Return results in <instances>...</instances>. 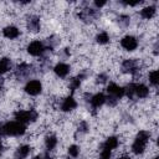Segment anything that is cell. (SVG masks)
I'll return each mask as SVG.
<instances>
[{
  "instance_id": "cell-6",
  "label": "cell",
  "mask_w": 159,
  "mask_h": 159,
  "mask_svg": "<svg viewBox=\"0 0 159 159\" xmlns=\"http://www.w3.org/2000/svg\"><path fill=\"white\" fill-rule=\"evenodd\" d=\"M120 47L127 52H134L139 47V40L134 35H124L119 41Z\"/></svg>"
},
{
  "instance_id": "cell-22",
  "label": "cell",
  "mask_w": 159,
  "mask_h": 159,
  "mask_svg": "<svg viewBox=\"0 0 159 159\" xmlns=\"http://www.w3.org/2000/svg\"><path fill=\"white\" fill-rule=\"evenodd\" d=\"M97 159H112V150L101 147L99 153H98V158H97Z\"/></svg>"
},
{
  "instance_id": "cell-21",
  "label": "cell",
  "mask_w": 159,
  "mask_h": 159,
  "mask_svg": "<svg viewBox=\"0 0 159 159\" xmlns=\"http://www.w3.org/2000/svg\"><path fill=\"white\" fill-rule=\"evenodd\" d=\"M81 154V147L78 144H70L67 147V155L73 158V159H77Z\"/></svg>"
},
{
  "instance_id": "cell-9",
  "label": "cell",
  "mask_w": 159,
  "mask_h": 159,
  "mask_svg": "<svg viewBox=\"0 0 159 159\" xmlns=\"http://www.w3.org/2000/svg\"><path fill=\"white\" fill-rule=\"evenodd\" d=\"M77 107H78V102L72 94H67L60 102V111L63 113H70V112L75 111Z\"/></svg>"
},
{
  "instance_id": "cell-13",
  "label": "cell",
  "mask_w": 159,
  "mask_h": 159,
  "mask_svg": "<svg viewBox=\"0 0 159 159\" xmlns=\"http://www.w3.org/2000/svg\"><path fill=\"white\" fill-rule=\"evenodd\" d=\"M1 34L6 40H11L12 41V40H17L21 36V30H20L19 26L10 24V25H6L5 27H2Z\"/></svg>"
},
{
  "instance_id": "cell-19",
  "label": "cell",
  "mask_w": 159,
  "mask_h": 159,
  "mask_svg": "<svg viewBox=\"0 0 159 159\" xmlns=\"http://www.w3.org/2000/svg\"><path fill=\"white\" fill-rule=\"evenodd\" d=\"M94 40H96V42H97L98 45L104 46V45H107V43H109V42H111V35H109V32H108V31L102 30V31H98V32L96 34Z\"/></svg>"
},
{
  "instance_id": "cell-16",
  "label": "cell",
  "mask_w": 159,
  "mask_h": 159,
  "mask_svg": "<svg viewBox=\"0 0 159 159\" xmlns=\"http://www.w3.org/2000/svg\"><path fill=\"white\" fill-rule=\"evenodd\" d=\"M155 15H157V6L153 5V4H149V5L143 6V7L140 9V11H139L140 19L147 20V21L153 20V19L155 17Z\"/></svg>"
},
{
  "instance_id": "cell-2",
  "label": "cell",
  "mask_w": 159,
  "mask_h": 159,
  "mask_svg": "<svg viewBox=\"0 0 159 159\" xmlns=\"http://www.w3.org/2000/svg\"><path fill=\"white\" fill-rule=\"evenodd\" d=\"M150 139H152L150 130H145V129L138 130L133 139V143L130 145V153L137 157L143 155L147 152V147L150 143Z\"/></svg>"
},
{
  "instance_id": "cell-7",
  "label": "cell",
  "mask_w": 159,
  "mask_h": 159,
  "mask_svg": "<svg viewBox=\"0 0 159 159\" xmlns=\"http://www.w3.org/2000/svg\"><path fill=\"white\" fill-rule=\"evenodd\" d=\"M106 92H107L106 96L114 98L117 101H120L124 97V88H123V86L118 84L117 82H108L106 84Z\"/></svg>"
},
{
  "instance_id": "cell-4",
  "label": "cell",
  "mask_w": 159,
  "mask_h": 159,
  "mask_svg": "<svg viewBox=\"0 0 159 159\" xmlns=\"http://www.w3.org/2000/svg\"><path fill=\"white\" fill-rule=\"evenodd\" d=\"M26 52L32 56V57H42L46 52H47V48H46V45L43 41L41 40H32L27 43L26 46Z\"/></svg>"
},
{
  "instance_id": "cell-12",
  "label": "cell",
  "mask_w": 159,
  "mask_h": 159,
  "mask_svg": "<svg viewBox=\"0 0 159 159\" xmlns=\"http://www.w3.org/2000/svg\"><path fill=\"white\" fill-rule=\"evenodd\" d=\"M52 71H53V75L57 77V78H61V80H65L70 73H71V66L63 61H58L53 67H52Z\"/></svg>"
},
{
  "instance_id": "cell-20",
  "label": "cell",
  "mask_w": 159,
  "mask_h": 159,
  "mask_svg": "<svg viewBox=\"0 0 159 159\" xmlns=\"http://www.w3.org/2000/svg\"><path fill=\"white\" fill-rule=\"evenodd\" d=\"M147 80L149 82V86L154 87V89H157L158 84H159V73H158V70L157 68H152L148 75H147Z\"/></svg>"
},
{
  "instance_id": "cell-10",
  "label": "cell",
  "mask_w": 159,
  "mask_h": 159,
  "mask_svg": "<svg viewBox=\"0 0 159 159\" xmlns=\"http://www.w3.org/2000/svg\"><path fill=\"white\" fill-rule=\"evenodd\" d=\"M106 98H107L106 97V93H103V92H96V93H93V94L89 96V98H88L87 102H88L91 109L97 111L102 106L106 104Z\"/></svg>"
},
{
  "instance_id": "cell-18",
  "label": "cell",
  "mask_w": 159,
  "mask_h": 159,
  "mask_svg": "<svg viewBox=\"0 0 159 159\" xmlns=\"http://www.w3.org/2000/svg\"><path fill=\"white\" fill-rule=\"evenodd\" d=\"M12 68V61L10 57L7 56H2L0 57V76L6 75L7 72H10Z\"/></svg>"
},
{
  "instance_id": "cell-15",
  "label": "cell",
  "mask_w": 159,
  "mask_h": 159,
  "mask_svg": "<svg viewBox=\"0 0 159 159\" xmlns=\"http://www.w3.org/2000/svg\"><path fill=\"white\" fill-rule=\"evenodd\" d=\"M32 152V147L29 143L20 144L14 152V159H27Z\"/></svg>"
},
{
  "instance_id": "cell-14",
  "label": "cell",
  "mask_w": 159,
  "mask_h": 159,
  "mask_svg": "<svg viewBox=\"0 0 159 159\" xmlns=\"http://www.w3.org/2000/svg\"><path fill=\"white\" fill-rule=\"evenodd\" d=\"M43 147L46 148L47 152H50V153L53 152L58 147V137L52 132L47 133L43 137Z\"/></svg>"
},
{
  "instance_id": "cell-26",
  "label": "cell",
  "mask_w": 159,
  "mask_h": 159,
  "mask_svg": "<svg viewBox=\"0 0 159 159\" xmlns=\"http://www.w3.org/2000/svg\"><path fill=\"white\" fill-rule=\"evenodd\" d=\"M4 86H5V80L2 76H0V92L4 89Z\"/></svg>"
},
{
  "instance_id": "cell-23",
  "label": "cell",
  "mask_w": 159,
  "mask_h": 159,
  "mask_svg": "<svg viewBox=\"0 0 159 159\" xmlns=\"http://www.w3.org/2000/svg\"><path fill=\"white\" fill-rule=\"evenodd\" d=\"M34 159H53V157L51 155L50 152L45 150V152H40V153H37V154L34 157Z\"/></svg>"
},
{
  "instance_id": "cell-1",
  "label": "cell",
  "mask_w": 159,
  "mask_h": 159,
  "mask_svg": "<svg viewBox=\"0 0 159 159\" xmlns=\"http://www.w3.org/2000/svg\"><path fill=\"white\" fill-rule=\"evenodd\" d=\"M26 132H27V127L17 120H7V122L0 120V137L19 138V137H24Z\"/></svg>"
},
{
  "instance_id": "cell-24",
  "label": "cell",
  "mask_w": 159,
  "mask_h": 159,
  "mask_svg": "<svg viewBox=\"0 0 159 159\" xmlns=\"http://www.w3.org/2000/svg\"><path fill=\"white\" fill-rule=\"evenodd\" d=\"M118 159H133V158H132V155H129V153H122L118 157Z\"/></svg>"
},
{
  "instance_id": "cell-17",
  "label": "cell",
  "mask_w": 159,
  "mask_h": 159,
  "mask_svg": "<svg viewBox=\"0 0 159 159\" xmlns=\"http://www.w3.org/2000/svg\"><path fill=\"white\" fill-rule=\"evenodd\" d=\"M119 145H120V139L117 135H109V137H107L104 139V142L101 144V147H103L106 149H109L112 152L116 150V149H118Z\"/></svg>"
},
{
  "instance_id": "cell-8",
  "label": "cell",
  "mask_w": 159,
  "mask_h": 159,
  "mask_svg": "<svg viewBox=\"0 0 159 159\" xmlns=\"http://www.w3.org/2000/svg\"><path fill=\"white\" fill-rule=\"evenodd\" d=\"M134 99H147L150 96V88L144 82H133Z\"/></svg>"
},
{
  "instance_id": "cell-5",
  "label": "cell",
  "mask_w": 159,
  "mask_h": 159,
  "mask_svg": "<svg viewBox=\"0 0 159 159\" xmlns=\"http://www.w3.org/2000/svg\"><path fill=\"white\" fill-rule=\"evenodd\" d=\"M42 89H43V84L40 80L37 78H31V80H27L24 84V92L30 96V97H36L39 94L42 93Z\"/></svg>"
},
{
  "instance_id": "cell-11",
  "label": "cell",
  "mask_w": 159,
  "mask_h": 159,
  "mask_svg": "<svg viewBox=\"0 0 159 159\" xmlns=\"http://www.w3.org/2000/svg\"><path fill=\"white\" fill-rule=\"evenodd\" d=\"M25 25H26L27 31L31 32V34H36V32L41 31V19H40L39 15L31 14L30 16H27L26 21H25Z\"/></svg>"
},
{
  "instance_id": "cell-3",
  "label": "cell",
  "mask_w": 159,
  "mask_h": 159,
  "mask_svg": "<svg viewBox=\"0 0 159 159\" xmlns=\"http://www.w3.org/2000/svg\"><path fill=\"white\" fill-rule=\"evenodd\" d=\"M14 119L22 123V124H31L37 122L39 112L35 108H26V109H16L14 112Z\"/></svg>"
},
{
  "instance_id": "cell-25",
  "label": "cell",
  "mask_w": 159,
  "mask_h": 159,
  "mask_svg": "<svg viewBox=\"0 0 159 159\" xmlns=\"http://www.w3.org/2000/svg\"><path fill=\"white\" fill-rule=\"evenodd\" d=\"M4 150H5V145H4V142L0 139V158L2 157V153H4Z\"/></svg>"
}]
</instances>
